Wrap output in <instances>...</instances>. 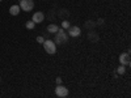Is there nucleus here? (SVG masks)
I'll return each mask as SVG.
<instances>
[{"instance_id":"nucleus-1","label":"nucleus","mask_w":131,"mask_h":98,"mask_svg":"<svg viewBox=\"0 0 131 98\" xmlns=\"http://www.w3.org/2000/svg\"><path fill=\"white\" fill-rule=\"evenodd\" d=\"M42 45H43V48H45V51L49 54V55H54V54L57 52V43L54 41L45 39V42H43Z\"/></svg>"},{"instance_id":"nucleus-2","label":"nucleus","mask_w":131,"mask_h":98,"mask_svg":"<svg viewBox=\"0 0 131 98\" xmlns=\"http://www.w3.org/2000/svg\"><path fill=\"white\" fill-rule=\"evenodd\" d=\"M55 41H54V42H55L57 43V45H63V43H66V42H67V39H68V35L67 34H66V31H64V29H58V31L55 33Z\"/></svg>"},{"instance_id":"nucleus-3","label":"nucleus","mask_w":131,"mask_h":98,"mask_svg":"<svg viewBox=\"0 0 131 98\" xmlns=\"http://www.w3.org/2000/svg\"><path fill=\"white\" fill-rule=\"evenodd\" d=\"M18 5H20L21 10L30 12V10H33V8H34V2H33V0H21Z\"/></svg>"},{"instance_id":"nucleus-4","label":"nucleus","mask_w":131,"mask_h":98,"mask_svg":"<svg viewBox=\"0 0 131 98\" xmlns=\"http://www.w3.org/2000/svg\"><path fill=\"white\" fill-rule=\"evenodd\" d=\"M68 94H70V92H68V89L66 88L64 85H62V84L57 85V88H55V95H57V97L64 98V97H67Z\"/></svg>"},{"instance_id":"nucleus-5","label":"nucleus","mask_w":131,"mask_h":98,"mask_svg":"<svg viewBox=\"0 0 131 98\" xmlns=\"http://www.w3.org/2000/svg\"><path fill=\"white\" fill-rule=\"evenodd\" d=\"M131 63V58H130V52H122L119 55V64H123V65H130Z\"/></svg>"},{"instance_id":"nucleus-6","label":"nucleus","mask_w":131,"mask_h":98,"mask_svg":"<svg viewBox=\"0 0 131 98\" xmlns=\"http://www.w3.org/2000/svg\"><path fill=\"white\" fill-rule=\"evenodd\" d=\"M81 34V29L79 26H70L68 28V37H72V38H76Z\"/></svg>"},{"instance_id":"nucleus-7","label":"nucleus","mask_w":131,"mask_h":98,"mask_svg":"<svg viewBox=\"0 0 131 98\" xmlns=\"http://www.w3.org/2000/svg\"><path fill=\"white\" fill-rule=\"evenodd\" d=\"M43 20H45V13L43 12H36L33 15V18H31V21H34L36 24H41Z\"/></svg>"},{"instance_id":"nucleus-8","label":"nucleus","mask_w":131,"mask_h":98,"mask_svg":"<svg viewBox=\"0 0 131 98\" xmlns=\"http://www.w3.org/2000/svg\"><path fill=\"white\" fill-rule=\"evenodd\" d=\"M20 12H21V8L17 4H13L12 7L9 8V15H12V16H18Z\"/></svg>"},{"instance_id":"nucleus-9","label":"nucleus","mask_w":131,"mask_h":98,"mask_svg":"<svg viewBox=\"0 0 131 98\" xmlns=\"http://www.w3.org/2000/svg\"><path fill=\"white\" fill-rule=\"evenodd\" d=\"M58 29H59V26H58L57 24H50V25L47 26V31L51 33V34H55V33L58 31Z\"/></svg>"},{"instance_id":"nucleus-10","label":"nucleus","mask_w":131,"mask_h":98,"mask_svg":"<svg viewBox=\"0 0 131 98\" xmlns=\"http://www.w3.org/2000/svg\"><path fill=\"white\" fill-rule=\"evenodd\" d=\"M117 75H125L126 73V65H123V64H121L119 67L117 68Z\"/></svg>"},{"instance_id":"nucleus-11","label":"nucleus","mask_w":131,"mask_h":98,"mask_svg":"<svg viewBox=\"0 0 131 98\" xmlns=\"http://www.w3.org/2000/svg\"><path fill=\"white\" fill-rule=\"evenodd\" d=\"M25 28L28 30H33V29L36 28V22H34V21H28V22L25 24Z\"/></svg>"},{"instance_id":"nucleus-12","label":"nucleus","mask_w":131,"mask_h":98,"mask_svg":"<svg viewBox=\"0 0 131 98\" xmlns=\"http://www.w3.org/2000/svg\"><path fill=\"white\" fill-rule=\"evenodd\" d=\"M62 29H68L70 26H71V24H70V21H67V20H64V21H62Z\"/></svg>"},{"instance_id":"nucleus-13","label":"nucleus","mask_w":131,"mask_h":98,"mask_svg":"<svg viewBox=\"0 0 131 98\" xmlns=\"http://www.w3.org/2000/svg\"><path fill=\"white\" fill-rule=\"evenodd\" d=\"M37 42H38V43H41V45H42V43L45 42V38H43L42 35H38V37H37Z\"/></svg>"},{"instance_id":"nucleus-14","label":"nucleus","mask_w":131,"mask_h":98,"mask_svg":"<svg viewBox=\"0 0 131 98\" xmlns=\"http://www.w3.org/2000/svg\"><path fill=\"white\" fill-rule=\"evenodd\" d=\"M62 84V77H57V85Z\"/></svg>"},{"instance_id":"nucleus-15","label":"nucleus","mask_w":131,"mask_h":98,"mask_svg":"<svg viewBox=\"0 0 131 98\" xmlns=\"http://www.w3.org/2000/svg\"><path fill=\"white\" fill-rule=\"evenodd\" d=\"M0 2H2V0H0Z\"/></svg>"}]
</instances>
